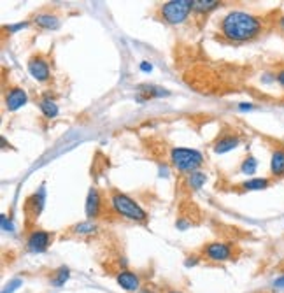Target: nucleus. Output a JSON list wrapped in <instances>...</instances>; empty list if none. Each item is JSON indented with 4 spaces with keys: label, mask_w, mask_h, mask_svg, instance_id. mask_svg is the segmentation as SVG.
Returning <instances> with one entry per match:
<instances>
[{
    "label": "nucleus",
    "mask_w": 284,
    "mask_h": 293,
    "mask_svg": "<svg viewBox=\"0 0 284 293\" xmlns=\"http://www.w3.org/2000/svg\"><path fill=\"white\" fill-rule=\"evenodd\" d=\"M219 30L226 41L244 42L251 41V39L258 37L261 34L263 21H261V18L254 16V14L244 13V11H234V13H228L221 20Z\"/></svg>",
    "instance_id": "obj_1"
},
{
    "label": "nucleus",
    "mask_w": 284,
    "mask_h": 293,
    "mask_svg": "<svg viewBox=\"0 0 284 293\" xmlns=\"http://www.w3.org/2000/svg\"><path fill=\"white\" fill-rule=\"evenodd\" d=\"M171 162L179 172H183V174H191V172H197L198 167L204 163V156H202V153L197 151V149L174 148L171 151Z\"/></svg>",
    "instance_id": "obj_2"
},
{
    "label": "nucleus",
    "mask_w": 284,
    "mask_h": 293,
    "mask_svg": "<svg viewBox=\"0 0 284 293\" xmlns=\"http://www.w3.org/2000/svg\"><path fill=\"white\" fill-rule=\"evenodd\" d=\"M110 204H112V209L120 216H123V218L134 219V221H146V218H147L146 211H144L134 199H130V197L125 195V193L112 192V195H110Z\"/></svg>",
    "instance_id": "obj_3"
},
{
    "label": "nucleus",
    "mask_w": 284,
    "mask_h": 293,
    "mask_svg": "<svg viewBox=\"0 0 284 293\" xmlns=\"http://www.w3.org/2000/svg\"><path fill=\"white\" fill-rule=\"evenodd\" d=\"M193 11V2L191 0H171L165 2L160 9V14L167 23L171 25H179L190 16Z\"/></svg>",
    "instance_id": "obj_4"
},
{
    "label": "nucleus",
    "mask_w": 284,
    "mask_h": 293,
    "mask_svg": "<svg viewBox=\"0 0 284 293\" xmlns=\"http://www.w3.org/2000/svg\"><path fill=\"white\" fill-rule=\"evenodd\" d=\"M204 255L211 262H226L234 256V250L228 243H211L204 248Z\"/></svg>",
    "instance_id": "obj_5"
},
{
    "label": "nucleus",
    "mask_w": 284,
    "mask_h": 293,
    "mask_svg": "<svg viewBox=\"0 0 284 293\" xmlns=\"http://www.w3.org/2000/svg\"><path fill=\"white\" fill-rule=\"evenodd\" d=\"M51 241H53V233L44 232V230H34V232L28 236V250L34 253H42L49 248Z\"/></svg>",
    "instance_id": "obj_6"
},
{
    "label": "nucleus",
    "mask_w": 284,
    "mask_h": 293,
    "mask_svg": "<svg viewBox=\"0 0 284 293\" xmlns=\"http://www.w3.org/2000/svg\"><path fill=\"white\" fill-rule=\"evenodd\" d=\"M28 72L32 74V78L37 81H46L49 79V65L44 60L42 56H32L28 60Z\"/></svg>",
    "instance_id": "obj_7"
},
{
    "label": "nucleus",
    "mask_w": 284,
    "mask_h": 293,
    "mask_svg": "<svg viewBox=\"0 0 284 293\" xmlns=\"http://www.w3.org/2000/svg\"><path fill=\"white\" fill-rule=\"evenodd\" d=\"M28 97L25 93V90L21 88H11L6 93V107L7 111H18L20 107H23L27 104Z\"/></svg>",
    "instance_id": "obj_8"
},
{
    "label": "nucleus",
    "mask_w": 284,
    "mask_h": 293,
    "mask_svg": "<svg viewBox=\"0 0 284 293\" xmlns=\"http://www.w3.org/2000/svg\"><path fill=\"white\" fill-rule=\"evenodd\" d=\"M102 211V197L97 188H91L86 199V216L88 218H97Z\"/></svg>",
    "instance_id": "obj_9"
},
{
    "label": "nucleus",
    "mask_w": 284,
    "mask_h": 293,
    "mask_svg": "<svg viewBox=\"0 0 284 293\" xmlns=\"http://www.w3.org/2000/svg\"><path fill=\"white\" fill-rule=\"evenodd\" d=\"M116 279H118V284L127 291H137L139 286H141L139 277L135 276L134 272H130V270H123V272H120Z\"/></svg>",
    "instance_id": "obj_10"
},
{
    "label": "nucleus",
    "mask_w": 284,
    "mask_h": 293,
    "mask_svg": "<svg viewBox=\"0 0 284 293\" xmlns=\"http://www.w3.org/2000/svg\"><path fill=\"white\" fill-rule=\"evenodd\" d=\"M237 146H239V137H235V135H226V137H221L219 141L216 142L214 153L223 155V153H228V151H232V149H235Z\"/></svg>",
    "instance_id": "obj_11"
},
{
    "label": "nucleus",
    "mask_w": 284,
    "mask_h": 293,
    "mask_svg": "<svg viewBox=\"0 0 284 293\" xmlns=\"http://www.w3.org/2000/svg\"><path fill=\"white\" fill-rule=\"evenodd\" d=\"M35 25L40 28H46V30H56L60 27V21L54 14H39V16H35Z\"/></svg>",
    "instance_id": "obj_12"
},
{
    "label": "nucleus",
    "mask_w": 284,
    "mask_h": 293,
    "mask_svg": "<svg viewBox=\"0 0 284 293\" xmlns=\"http://www.w3.org/2000/svg\"><path fill=\"white\" fill-rule=\"evenodd\" d=\"M272 174L274 175H282L284 174V149H275L272 155Z\"/></svg>",
    "instance_id": "obj_13"
},
{
    "label": "nucleus",
    "mask_w": 284,
    "mask_h": 293,
    "mask_svg": "<svg viewBox=\"0 0 284 293\" xmlns=\"http://www.w3.org/2000/svg\"><path fill=\"white\" fill-rule=\"evenodd\" d=\"M207 181V178H205L204 172L197 170V172H191L190 178H188V186H190L191 190H198L204 186V183Z\"/></svg>",
    "instance_id": "obj_14"
},
{
    "label": "nucleus",
    "mask_w": 284,
    "mask_h": 293,
    "mask_svg": "<svg viewBox=\"0 0 284 293\" xmlns=\"http://www.w3.org/2000/svg\"><path fill=\"white\" fill-rule=\"evenodd\" d=\"M40 111H42V114L46 116V118H54V116L58 114V105L54 104L51 98H44V100L40 102Z\"/></svg>",
    "instance_id": "obj_15"
},
{
    "label": "nucleus",
    "mask_w": 284,
    "mask_h": 293,
    "mask_svg": "<svg viewBox=\"0 0 284 293\" xmlns=\"http://www.w3.org/2000/svg\"><path fill=\"white\" fill-rule=\"evenodd\" d=\"M74 232L79 233V236H90V233H95L97 232V225L91 221H83V223H77L74 226Z\"/></svg>",
    "instance_id": "obj_16"
},
{
    "label": "nucleus",
    "mask_w": 284,
    "mask_h": 293,
    "mask_svg": "<svg viewBox=\"0 0 284 293\" xmlns=\"http://www.w3.org/2000/svg\"><path fill=\"white\" fill-rule=\"evenodd\" d=\"M270 185V181L265 178H258V179H251V181L242 183V188L244 190H263Z\"/></svg>",
    "instance_id": "obj_17"
},
{
    "label": "nucleus",
    "mask_w": 284,
    "mask_h": 293,
    "mask_svg": "<svg viewBox=\"0 0 284 293\" xmlns=\"http://www.w3.org/2000/svg\"><path fill=\"white\" fill-rule=\"evenodd\" d=\"M217 0H193V9L197 11H211V9H216L217 7Z\"/></svg>",
    "instance_id": "obj_18"
},
{
    "label": "nucleus",
    "mask_w": 284,
    "mask_h": 293,
    "mask_svg": "<svg viewBox=\"0 0 284 293\" xmlns=\"http://www.w3.org/2000/svg\"><path fill=\"white\" fill-rule=\"evenodd\" d=\"M256 160L253 158V156H248V158L242 162V165H241V172L242 174H248V175H251V174H254L256 172Z\"/></svg>",
    "instance_id": "obj_19"
},
{
    "label": "nucleus",
    "mask_w": 284,
    "mask_h": 293,
    "mask_svg": "<svg viewBox=\"0 0 284 293\" xmlns=\"http://www.w3.org/2000/svg\"><path fill=\"white\" fill-rule=\"evenodd\" d=\"M67 279H69V269L67 267H62V269H58V274L53 279V284L54 286H62V284H65Z\"/></svg>",
    "instance_id": "obj_20"
},
{
    "label": "nucleus",
    "mask_w": 284,
    "mask_h": 293,
    "mask_svg": "<svg viewBox=\"0 0 284 293\" xmlns=\"http://www.w3.org/2000/svg\"><path fill=\"white\" fill-rule=\"evenodd\" d=\"M20 284H21V279H14V281H11L9 286H7L6 290H4L2 293H13L14 290H16V288H20Z\"/></svg>",
    "instance_id": "obj_21"
},
{
    "label": "nucleus",
    "mask_w": 284,
    "mask_h": 293,
    "mask_svg": "<svg viewBox=\"0 0 284 293\" xmlns=\"http://www.w3.org/2000/svg\"><path fill=\"white\" fill-rule=\"evenodd\" d=\"M141 69H142L144 72H151V71H153V65L147 64V62H142V64H141Z\"/></svg>",
    "instance_id": "obj_22"
},
{
    "label": "nucleus",
    "mask_w": 284,
    "mask_h": 293,
    "mask_svg": "<svg viewBox=\"0 0 284 293\" xmlns=\"http://www.w3.org/2000/svg\"><path fill=\"white\" fill-rule=\"evenodd\" d=\"M25 27H27V23H20V25H14V27H9V30H11V32L21 30V28H25Z\"/></svg>",
    "instance_id": "obj_23"
},
{
    "label": "nucleus",
    "mask_w": 284,
    "mask_h": 293,
    "mask_svg": "<svg viewBox=\"0 0 284 293\" xmlns=\"http://www.w3.org/2000/svg\"><path fill=\"white\" fill-rule=\"evenodd\" d=\"M277 81H279V84H281V86L284 88V69L277 74Z\"/></svg>",
    "instance_id": "obj_24"
},
{
    "label": "nucleus",
    "mask_w": 284,
    "mask_h": 293,
    "mask_svg": "<svg viewBox=\"0 0 284 293\" xmlns=\"http://www.w3.org/2000/svg\"><path fill=\"white\" fill-rule=\"evenodd\" d=\"M241 109L242 111H248V109H253V105L251 104H241Z\"/></svg>",
    "instance_id": "obj_25"
},
{
    "label": "nucleus",
    "mask_w": 284,
    "mask_h": 293,
    "mask_svg": "<svg viewBox=\"0 0 284 293\" xmlns=\"http://www.w3.org/2000/svg\"><path fill=\"white\" fill-rule=\"evenodd\" d=\"M275 286H284V277H281V279L275 281Z\"/></svg>",
    "instance_id": "obj_26"
},
{
    "label": "nucleus",
    "mask_w": 284,
    "mask_h": 293,
    "mask_svg": "<svg viewBox=\"0 0 284 293\" xmlns=\"http://www.w3.org/2000/svg\"><path fill=\"white\" fill-rule=\"evenodd\" d=\"M279 27H281V30L284 32V16L281 18V21H279Z\"/></svg>",
    "instance_id": "obj_27"
},
{
    "label": "nucleus",
    "mask_w": 284,
    "mask_h": 293,
    "mask_svg": "<svg viewBox=\"0 0 284 293\" xmlns=\"http://www.w3.org/2000/svg\"><path fill=\"white\" fill-rule=\"evenodd\" d=\"M141 293H154V291L153 290H142Z\"/></svg>",
    "instance_id": "obj_28"
},
{
    "label": "nucleus",
    "mask_w": 284,
    "mask_h": 293,
    "mask_svg": "<svg viewBox=\"0 0 284 293\" xmlns=\"http://www.w3.org/2000/svg\"><path fill=\"white\" fill-rule=\"evenodd\" d=\"M167 293H179V291H167Z\"/></svg>",
    "instance_id": "obj_29"
}]
</instances>
